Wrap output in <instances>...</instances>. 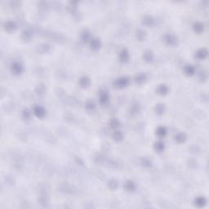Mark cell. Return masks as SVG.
<instances>
[{"label":"cell","instance_id":"3","mask_svg":"<svg viewBox=\"0 0 209 209\" xmlns=\"http://www.w3.org/2000/svg\"><path fill=\"white\" fill-rule=\"evenodd\" d=\"M164 41L165 43L170 45V46H177V43H178V40H177V38L176 36H174L173 34H167L164 36Z\"/></svg>","mask_w":209,"mask_h":209},{"label":"cell","instance_id":"26","mask_svg":"<svg viewBox=\"0 0 209 209\" xmlns=\"http://www.w3.org/2000/svg\"><path fill=\"white\" fill-rule=\"evenodd\" d=\"M136 83L138 84H143L146 81V75L145 74H140L135 78Z\"/></svg>","mask_w":209,"mask_h":209},{"label":"cell","instance_id":"30","mask_svg":"<svg viewBox=\"0 0 209 209\" xmlns=\"http://www.w3.org/2000/svg\"><path fill=\"white\" fill-rule=\"evenodd\" d=\"M32 38V33L29 30H25L22 32L21 39L24 41H30Z\"/></svg>","mask_w":209,"mask_h":209},{"label":"cell","instance_id":"38","mask_svg":"<svg viewBox=\"0 0 209 209\" xmlns=\"http://www.w3.org/2000/svg\"><path fill=\"white\" fill-rule=\"evenodd\" d=\"M96 162L99 164L103 163L105 162V157L103 155H98L97 157H96Z\"/></svg>","mask_w":209,"mask_h":209},{"label":"cell","instance_id":"27","mask_svg":"<svg viewBox=\"0 0 209 209\" xmlns=\"http://www.w3.org/2000/svg\"><path fill=\"white\" fill-rule=\"evenodd\" d=\"M146 32L145 30H138L137 31V38L138 40L140 41H143L145 39V38H146Z\"/></svg>","mask_w":209,"mask_h":209},{"label":"cell","instance_id":"23","mask_svg":"<svg viewBox=\"0 0 209 209\" xmlns=\"http://www.w3.org/2000/svg\"><path fill=\"white\" fill-rule=\"evenodd\" d=\"M154 148L155 149V151L156 152H158V153H161V152H163V150H164V149H165V145H164V144L163 142H161V141H158V142H156L154 144Z\"/></svg>","mask_w":209,"mask_h":209},{"label":"cell","instance_id":"34","mask_svg":"<svg viewBox=\"0 0 209 209\" xmlns=\"http://www.w3.org/2000/svg\"><path fill=\"white\" fill-rule=\"evenodd\" d=\"M86 109L88 111H94L96 110V105L92 101H88L86 103Z\"/></svg>","mask_w":209,"mask_h":209},{"label":"cell","instance_id":"24","mask_svg":"<svg viewBox=\"0 0 209 209\" xmlns=\"http://www.w3.org/2000/svg\"><path fill=\"white\" fill-rule=\"evenodd\" d=\"M141 110V107H140V105L137 104V103H135L133 104V106H131L130 108V114H133V115H135V114H137L139 111Z\"/></svg>","mask_w":209,"mask_h":209},{"label":"cell","instance_id":"39","mask_svg":"<svg viewBox=\"0 0 209 209\" xmlns=\"http://www.w3.org/2000/svg\"><path fill=\"white\" fill-rule=\"evenodd\" d=\"M199 78L201 81H205L207 79V74L204 71L200 72V75H199Z\"/></svg>","mask_w":209,"mask_h":209},{"label":"cell","instance_id":"21","mask_svg":"<svg viewBox=\"0 0 209 209\" xmlns=\"http://www.w3.org/2000/svg\"><path fill=\"white\" fill-rule=\"evenodd\" d=\"M112 137L115 141L119 142V141H122V139H123V135H122V132H120V131H118V130H115V132L113 133Z\"/></svg>","mask_w":209,"mask_h":209},{"label":"cell","instance_id":"31","mask_svg":"<svg viewBox=\"0 0 209 209\" xmlns=\"http://www.w3.org/2000/svg\"><path fill=\"white\" fill-rule=\"evenodd\" d=\"M118 186V183L116 180H111L108 182V187L111 190H115Z\"/></svg>","mask_w":209,"mask_h":209},{"label":"cell","instance_id":"12","mask_svg":"<svg viewBox=\"0 0 209 209\" xmlns=\"http://www.w3.org/2000/svg\"><path fill=\"white\" fill-rule=\"evenodd\" d=\"M156 92L158 93L159 96H165L168 93V87L165 84H160L157 89H156Z\"/></svg>","mask_w":209,"mask_h":209},{"label":"cell","instance_id":"36","mask_svg":"<svg viewBox=\"0 0 209 209\" xmlns=\"http://www.w3.org/2000/svg\"><path fill=\"white\" fill-rule=\"evenodd\" d=\"M141 164L144 168H149L151 166H152V162L148 159V158H143L141 160Z\"/></svg>","mask_w":209,"mask_h":209},{"label":"cell","instance_id":"16","mask_svg":"<svg viewBox=\"0 0 209 209\" xmlns=\"http://www.w3.org/2000/svg\"><path fill=\"white\" fill-rule=\"evenodd\" d=\"M90 83H91V80L87 76H83L79 79V85L83 88H86L88 87L90 85Z\"/></svg>","mask_w":209,"mask_h":209},{"label":"cell","instance_id":"14","mask_svg":"<svg viewBox=\"0 0 209 209\" xmlns=\"http://www.w3.org/2000/svg\"><path fill=\"white\" fill-rule=\"evenodd\" d=\"M207 204V200L203 196H199L194 199V205L198 208H203Z\"/></svg>","mask_w":209,"mask_h":209},{"label":"cell","instance_id":"2","mask_svg":"<svg viewBox=\"0 0 209 209\" xmlns=\"http://www.w3.org/2000/svg\"><path fill=\"white\" fill-rule=\"evenodd\" d=\"M11 71L14 75H19L23 72V66L20 62L16 61L11 66Z\"/></svg>","mask_w":209,"mask_h":209},{"label":"cell","instance_id":"17","mask_svg":"<svg viewBox=\"0 0 209 209\" xmlns=\"http://www.w3.org/2000/svg\"><path fill=\"white\" fill-rule=\"evenodd\" d=\"M143 58H144V60L146 61V62H148V63H150V62H152L154 61V54L152 51H150V50H147V51H145L144 52V54H143Z\"/></svg>","mask_w":209,"mask_h":209},{"label":"cell","instance_id":"25","mask_svg":"<svg viewBox=\"0 0 209 209\" xmlns=\"http://www.w3.org/2000/svg\"><path fill=\"white\" fill-rule=\"evenodd\" d=\"M36 93L39 96H43L46 93V87L43 84H39L35 89Z\"/></svg>","mask_w":209,"mask_h":209},{"label":"cell","instance_id":"35","mask_svg":"<svg viewBox=\"0 0 209 209\" xmlns=\"http://www.w3.org/2000/svg\"><path fill=\"white\" fill-rule=\"evenodd\" d=\"M22 118L25 120H29L31 118V112L28 109H25L22 112Z\"/></svg>","mask_w":209,"mask_h":209},{"label":"cell","instance_id":"11","mask_svg":"<svg viewBox=\"0 0 209 209\" xmlns=\"http://www.w3.org/2000/svg\"><path fill=\"white\" fill-rule=\"evenodd\" d=\"M142 24L147 27H151L154 24V20L150 16H145L142 18Z\"/></svg>","mask_w":209,"mask_h":209},{"label":"cell","instance_id":"6","mask_svg":"<svg viewBox=\"0 0 209 209\" xmlns=\"http://www.w3.org/2000/svg\"><path fill=\"white\" fill-rule=\"evenodd\" d=\"M99 100L101 104L105 106V105H107L108 102L110 101V96L108 94V92L106 91H101L99 94Z\"/></svg>","mask_w":209,"mask_h":209},{"label":"cell","instance_id":"7","mask_svg":"<svg viewBox=\"0 0 209 209\" xmlns=\"http://www.w3.org/2000/svg\"><path fill=\"white\" fill-rule=\"evenodd\" d=\"M101 47V43L98 39H92L90 40V48L92 51H98Z\"/></svg>","mask_w":209,"mask_h":209},{"label":"cell","instance_id":"37","mask_svg":"<svg viewBox=\"0 0 209 209\" xmlns=\"http://www.w3.org/2000/svg\"><path fill=\"white\" fill-rule=\"evenodd\" d=\"M76 3H74V2H70V4L68 6V9L70 11V13H74L77 10V7L74 4H75Z\"/></svg>","mask_w":209,"mask_h":209},{"label":"cell","instance_id":"20","mask_svg":"<svg viewBox=\"0 0 209 209\" xmlns=\"http://www.w3.org/2000/svg\"><path fill=\"white\" fill-rule=\"evenodd\" d=\"M156 135L158 136L159 138H163L166 137L167 135V129L163 126H160L156 129Z\"/></svg>","mask_w":209,"mask_h":209},{"label":"cell","instance_id":"28","mask_svg":"<svg viewBox=\"0 0 209 209\" xmlns=\"http://www.w3.org/2000/svg\"><path fill=\"white\" fill-rule=\"evenodd\" d=\"M81 39L83 42H87L91 39V34L88 30H83L81 34Z\"/></svg>","mask_w":209,"mask_h":209},{"label":"cell","instance_id":"4","mask_svg":"<svg viewBox=\"0 0 209 209\" xmlns=\"http://www.w3.org/2000/svg\"><path fill=\"white\" fill-rule=\"evenodd\" d=\"M39 201L43 207H47L48 206L49 200H48V196L47 194V191L41 189L40 194H39Z\"/></svg>","mask_w":209,"mask_h":209},{"label":"cell","instance_id":"33","mask_svg":"<svg viewBox=\"0 0 209 209\" xmlns=\"http://www.w3.org/2000/svg\"><path fill=\"white\" fill-rule=\"evenodd\" d=\"M61 189H64L63 191L65 193H67V194H73L74 193V189H73V187H72L71 185H63L61 186Z\"/></svg>","mask_w":209,"mask_h":209},{"label":"cell","instance_id":"29","mask_svg":"<svg viewBox=\"0 0 209 209\" xmlns=\"http://www.w3.org/2000/svg\"><path fill=\"white\" fill-rule=\"evenodd\" d=\"M154 110H155V113L157 114L162 115L165 111V106H163V104H158V105H156V106L154 108Z\"/></svg>","mask_w":209,"mask_h":209},{"label":"cell","instance_id":"18","mask_svg":"<svg viewBox=\"0 0 209 209\" xmlns=\"http://www.w3.org/2000/svg\"><path fill=\"white\" fill-rule=\"evenodd\" d=\"M187 139V137L185 135V133H179L175 136V141L179 144H182L184 143Z\"/></svg>","mask_w":209,"mask_h":209},{"label":"cell","instance_id":"15","mask_svg":"<svg viewBox=\"0 0 209 209\" xmlns=\"http://www.w3.org/2000/svg\"><path fill=\"white\" fill-rule=\"evenodd\" d=\"M184 73L187 76H193L195 74V68L192 65H187L184 67Z\"/></svg>","mask_w":209,"mask_h":209},{"label":"cell","instance_id":"5","mask_svg":"<svg viewBox=\"0 0 209 209\" xmlns=\"http://www.w3.org/2000/svg\"><path fill=\"white\" fill-rule=\"evenodd\" d=\"M33 112H34L36 117L39 118H43L45 117V115H46L45 109L43 106H36L34 108V111Z\"/></svg>","mask_w":209,"mask_h":209},{"label":"cell","instance_id":"1","mask_svg":"<svg viewBox=\"0 0 209 209\" xmlns=\"http://www.w3.org/2000/svg\"><path fill=\"white\" fill-rule=\"evenodd\" d=\"M128 83H129V78L128 77H122V78H119L116 79L114 84L117 88L122 89V88L127 87Z\"/></svg>","mask_w":209,"mask_h":209},{"label":"cell","instance_id":"32","mask_svg":"<svg viewBox=\"0 0 209 209\" xmlns=\"http://www.w3.org/2000/svg\"><path fill=\"white\" fill-rule=\"evenodd\" d=\"M38 49H39V51L40 53H45V52L50 51L51 47H50V46L48 44H42L40 46H39Z\"/></svg>","mask_w":209,"mask_h":209},{"label":"cell","instance_id":"8","mask_svg":"<svg viewBox=\"0 0 209 209\" xmlns=\"http://www.w3.org/2000/svg\"><path fill=\"white\" fill-rule=\"evenodd\" d=\"M3 28L7 32H13L16 29V24L14 21L8 20V21H6L5 23L3 24Z\"/></svg>","mask_w":209,"mask_h":209},{"label":"cell","instance_id":"19","mask_svg":"<svg viewBox=\"0 0 209 209\" xmlns=\"http://www.w3.org/2000/svg\"><path fill=\"white\" fill-rule=\"evenodd\" d=\"M193 30L197 34H201L204 30V25L201 22H196L193 26Z\"/></svg>","mask_w":209,"mask_h":209},{"label":"cell","instance_id":"22","mask_svg":"<svg viewBox=\"0 0 209 209\" xmlns=\"http://www.w3.org/2000/svg\"><path fill=\"white\" fill-rule=\"evenodd\" d=\"M109 125H110V127L112 128V129L118 130V128L120 127V122L118 120L117 118H112V119L110 120Z\"/></svg>","mask_w":209,"mask_h":209},{"label":"cell","instance_id":"9","mask_svg":"<svg viewBox=\"0 0 209 209\" xmlns=\"http://www.w3.org/2000/svg\"><path fill=\"white\" fill-rule=\"evenodd\" d=\"M129 57H130V54L127 49H122L119 53V61L122 62V63H125L129 60Z\"/></svg>","mask_w":209,"mask_h":209},{"label":"cell","instance_id":"13","mask_svg":"<svg viewBox=\"0 0 209 209\" xmlns=\"http://www.w3.org/2000/svg\"><path fill=\"white\" fill-rule=\"evenodd\" d=\"M137 188V185H136V184L134 181H127L125 184H124V189H126L127 191L128 192H133V191H135V189Z\"/></svg>","mask_w":209,"mask_h":209},{"label":"cell","instance_id":"10","mask_svg":"<svg viewBox=\"0 0 209 209\" xmlns=\"http://www.w3.org/2000/svg\"><path fill=\"white\" fill-rule=\"evenodd\" d=\"M208 56V50L205 48H200L195 53V57L198 60H204Z\"/></svg>","mask_w":209,"mask_h":209}]
</instances>
